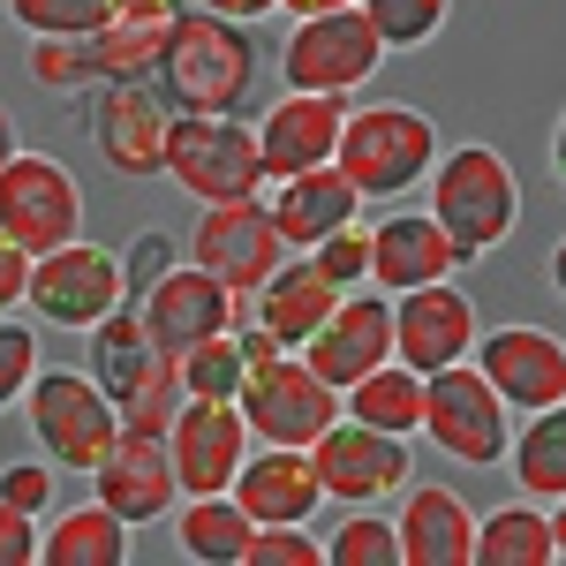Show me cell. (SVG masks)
Segmentation results:
<instances>
[{
    "instance_id": "52a82bcc",
    "label": "cell",
    "mask_w": 566,
    "mask_h": 566,
    "mask_svg": "<svg viewBox=\"0 0 566 566\" xmlns=\"http://www.w3.org/2000/svg\"><path fill=\"white\" fill-rule=\"evenodd\" d=\"M0 234L23 250V258H45L61 242L84 234V189L61 159L45 151H15L0 167Z\"/></svg>"
},
{
    "instance_id": "1f68e13d",
    "label": "cell",
    "mask_w": 566,
    "mask_h": 566,
    "mask_svg": "<svg viewBox=\"0 0 566 566\" xmlns=\"http://www.w3.org/2000/svg\"><path fill=\"white\" fill-rule=\"evenodd\" d=\"M250 514L227 499V491H205V499H189L181 506V522H175V536H181V552L197 566H234L242 559V544H250Z\"/></svg>"
},
{
    "instance_id": "3957f363",
    "label": "cell",
    "mask_w": 566,
    "mask_h": 566,
    "mask_svg": "<svg viewBox=\"0 0 566 566\" xmlns=\"http://www.w3.org/2000/svg\"><path fill=\"white\" fill-rule=\"evenodd\" d=\"M423 181H431L438 234H446L461 258L499 250V242L514 234V219H522V181H514V167H506V151H491V144L446 151V167H431Z\"/></svg>"
},
{
    "instance_id": "f35d334b",
    "label": "cell",
    "mask_w": 566,
    "mask_h": 566,
    "mask_svg": "<svg viewBox=\"0 0 566 566\" xmlns=\"http://www.w3.org/2000/svg\"><path fill=\"white\" fill-rule=\"evenodd\" d=\"M310 258H317V272H325L333 287H355V280H370V227H340V234H325Z\"/></svg>"
},
{
    "instance_id": "ba28073f",
    "label": "cell",
    "mask_w": 566,
    "mask_h": 566,
    "mask_svg": "<svg viewBox=\"0 0 566 566\" xmlns=\"http://www.w3.org/2000/svg\"><path fill=\"white\" fill-rule=\"evenodd\" d=\"M189 264L219 280L234 303H250L264 280L287 264V242H280V227L264 212V197H234V205H205L197 219V234H189Z\"/></svg>"
},
{
    "instance_id": "d4e9b609",
    "label": "cell",
    "mask_w": 566,
    "mask_h": 566,
    "mask_svg": "<svg viewBox=\"0 0 566 566\" xmlns=\"http://www.w3.org/2000/svg\"><path fill=\"white\" fill-rule=\"evenodd\" d=\"M340 295H348V287H333V280L317 272V258L303 250V258L280 264V272L264 280L250 303H258V325L272 333V340H280V348H303L310 333L333 317V303H340Z\"/></svg>"
},
{
    "instance_id": "484cf974",
    "label": "cell",
    "mask_w": 566,
    "mask_h": 566,
    "mask_svg": "<svg viewBox=\"0 0 566 566\" xmlns=\"http://www.w3.org/2000/svg\"><path fill=\"white\" fill-rule=\"evenodd\" d=\"M159 45H167V23H129V15H106L91 39H76V53H84V84H151Z\"/></svg>"
},
{
    "instance_id": "7dc6e473",
    "label": "cell",
    "mask_w": 566,
    "mask_h": 566,
    "mask_svg": "<svg viewBox=\"0 0 566 566\" xmlns=\"http://www.w3.org/2000/svg\"><path fill=\"white\" fill-rule=\"evenodd\" d=\"M114 15H129V23H175L181 0H114Z\"/></svg>"
},
{
    "instance_id": "b9f144b4",
    "label": "cell",
    "mask_w": 566,
    "mask_h": 566,
    "mask_svg": "<svg viewBox=\"0 0 566 566\" xmlns=\"http://www.w3.org/2000/svg\"><path fill=\"white\" fill-rule=\"evenodd\" d=\"M175 234H136V250H129V264H122V287H129V303L159 280V272H175Z\"/></svg>"
},
{
    "instance_id": "277c9868",
    "label": "cell",
    "mask_w": 566,
    "mask_h": 566,
    "mask_svg": "<svg viewBox=\"0 0 566 566\" xmlns=\"http://www.w3.org/2000/svg\"><path fill=\"white\" fill-rule=\"evenodd\" d=\"M159 175L175 181L197 205H234L258 197L264 167H258V129H242L234 114H175L167 122V159Z\"/></svg>"
},
{
    "instance_id": "44dd1931",
    "label": "cell",
    "mask_w": 566,
    "mask_h": 566,
    "mask_svg": "<svg viewBox=\"0 0 566 566\" xmlns=\"http://www.w3.org/2000/svg\"><path fill=\"white\" fill-rule=\"evenodd\" d=\"M453 264H469V258L438 234L431 212H392L370 227V280H378V295H408V287L453 280Z\"/></svg>"
},
{
    "instance_id": "60d3db41",
    "label": "cell",
    "mask_w": 566,
    "mask_h": 566,
    "mask_svg": "<svg viewBox=\"0 0 566 566\" xmlns=\"http://www.w3.org/2000/svg\"><path fill=\"white\" fill-rule=\"evenodd\" d=\"M31 84L84 91V53H76V39H39V45H31Z\"/></svg>"
},
{
    "instance_id": "83f0119b",
    "label": "cell",
    "mask_w": 566,
    "mask_h": 566,
    "mask_svg": "<svg viewBox=\"0 0 566 566\" xmlns=\"http://www.w3.org/2000/svg\"><path fill=\"white\" fill-rule=\"evenodd\" d=\"M39 559L45 566H122L129 559V522L106 514V506L91 499V506L61 514V522L39 536Z\"/></svg>"
},
{
    "instance_id": "836d02e7",
    "label": "cell",
    "mask_w": 566,
    "mask_h": 566,
    "mask_svg": "<svg viewBox=\"0 0 566 566\" xmlns=\"http://www.w3.org/2000/svg\"><path fill=\"white\" fill-rule=\"evenodd\" d=\"M181 400H189V392H181V363H175V355H151V370H144L122 400H114V416H122V423H136V431H167Z\"/></svg>"
},
{
    "instance_id": "7c38bea8",
    "label": "cell",
    "mask_w": 566,
    "mask_h": 566,
    "mask_svg": "<svg viewBox=\"0 0 566 566\" xmlns=\"http://www.w3.org/2000/svg\"><path fill=\"white\" fill-rule=\"evenodd\" d=\"M303 453H310V469H317V491L340 499V506H370V499H386V491L408 483V438L370 431V423H355V416L325 423Z\"/></svg>"
},
{
    "instance_id": "6da1fadb",
    "label": "cell",
    "mask_w": 566,
    "mask_h": 566,
    "mask_svg": "<svg viewBox=\"0 0 566 566\" xmlns=\"http://www.w3.org/2000/svg\"><path fill=\"white\" fill-rule=\"evenodd\" d=\"M151 76H159L167 114H234L250 98V84H258V45L227 15L181 8L175 23H167V45H159Z\"/></svg>"
},
{
    "instance_id": "d6986e66",
    "label": "cell",
    "mask_w": 566,
    "mask_h": 566,
    "mask_svg": "<svg viewBox=\"0 0 566 566\" xmlns=\"http://www.w3.org/2000/svg\"><path fill=\"white\" fill-rule=\"evenodd\" d=\"M348 122V98H325V91H287L258 129V167L264 181L310 175V167H333V144Z\"/></svg>"
},
{
    "instance_id": "4316f807",
    "label": "cell",
    "mask_w": 566,
    "mask_h": 566,
    "mask_svg": "<svg viewBox=\"0 0 566 566\" xmlns=\"http://www.w3.org/2000/svg\"><path fill=\"white\" fill-rule=\"evenodd\" d=\"M469 559L476 566H552L559 559V522H552L536 499H528V506H499L491 522H476Z\"/></svg>"
},
{
    "instance_id": "ac0fdd59",
    "label": "cell",
    "mask_w": 566,
    "mask_h": 566,
    "mask_svg": "<svg viewBox=\"0 0 566 566\" xmlns=\"http://www.w3.org/2000/svg\"><path fill=\"white\" fill-rule=\"evenodd\" d=\"M167 98L151 84H98V106H91V136H98V159L122 181H151L159 159H167Z\"/></svg>"
},
{
    "instance_id": "f6af8a7d",
    "label": "cell",
    "mask_w": 566,
    "mask_h": 566,
    "mask_svg": "<svg viewBox=\"0 0 566 566\" xmlns=\"http://www.w3.org/2000/svg\"><path fill=\"white\" fill-rule=\"evenodd\" d=\"M23 287H31V258H23V250H15V242L0 234V317L23 303Z\"/></svg>"
},
{
    "instance_id": "ab89813d",
    "label": "cell",
    "mask_w": 566,
    "mask_h": 566,
    "mask_svg": "<svg viewBox=\"0 0 566 566\" xmlns=\"http://www.w3.org/2000/svg\"><path fill=\"white\" fill-rule=\"evenodd\" d=\"M31 378H39V333L0 317V408H15Z\"/></svg>"
},
{
    "instance_id": "8d00e7d4",
    "label": "cell",
    "mask_w": 566,
    "mask_h": 566,
    "mask_svg": "<svg viewBox=\"0 0 566 566\" xmlns=\"http://www.w3.org/2000/svg\"><path fill=\"white\" fill-rule=\"evenodd\" d=\"M325 566H400V536L386 514H348L325 544Z\"/></svg>"
},
{
    "instance_id": "30bf717a",
    "label": "cell",
    "mask_w": 566,
    "mask_h": 566,
    "mask_svg": "<svg viewBox=\"0 0 566 566\" xmlns=\"http://www.w3.org/2000/svg\"><path fill=\"white\" fill-rule=\"evenodd\" d=\"M23 408H31L39 453L53 461V469H76V476H91V461H98V453L114 446V431H122L114 400L91 386V378H76V370L31 378V386H23Z\"/></svg>"
},
{
    "instance_id": "f546056e",
    "label": "cell",
    "mask_w": 566,
    "mask_h": 566,
    "mask_svg": "<svg viewBox=\"0 0 566 566\" xmlns=\"http://www.w3.org/2000/svg\"><path fill=\"white\" fill-rule=\"evenodd\" d=\"M506 446H514V483H522L536 506L566 499V400L559 408H536Z\"/></svg>"
},
{
    "instance_id": "8fae6325",
    "label": "cell",
    "mask_w": 566,
    "mask_h": 566,
    "mask_svg": "<svg viewBox=\"0 0 566 566\" xmlns=\"http://www.w3.org/2000/svg\"><path fill=\"white\" fill-rule=\"evenodd\" d=\"M23 303L39 310L45 325H61V333H91L106 310L129 303V287H122V258H106L98 242H61V250H45L31 258V287H23Z\"/></svg>"
},
{
    "instance_id": "5bb4252c",
    "label": "cell",
    "mask_w": 566,
    "mask_h": 566,
    "mask_svg": "<svg viewBox=\"0 0 566 566\" xmlns=\"http://www.w3.org/2000/svg\"><path fill=\"white\" fill-rule=\"evenodd\" d=\"M136 317H144V340L181 363L189 348H205L212 333H234L242 303H234L219 280H205L197 264H175V272H159V280L136 295Z\"/></svg>"
},
{
    "instance_id": "9a60e30c",
    "label": "cell",
    "mask_w": 566,
    "mask_h": 566,
    "mask_svg": "<svg viewBox=\"0 0 566 566\" xmlns=\"http://www.w3.org/2000/svg\"><path fill=\"white\" fill-rule=\"evenodd\" d=\"M91 483H98V506L122 514L129 528L175 514L181 483H175V461H167V431H136V423H122L114 446L91 461Z\"/></svg>"
},
{
    "instance_id": "4dcf8cb0",
    "label": "cell",
    "mask_w": 566,
    "mask_h": 566,
    "mask_svg": "<svg viewBox=\"0 0 566 566\" xmlns=\"http://www.w3.org/2000/svg\"><path fill=\"white\" fill-rule=\"evenodd\" d=\"M151 340H144V317L136 310H106L98 325H91V386L106 392V400H122V392L151 370Z\"/></svg>"
},
{
    "instance_id": "ee69618b",
    "label": "cell",
    "mask_w": 566,
    "mask_h": 566,
    "mask_svg": "<svg viewBox=\"0 0 566 566\" xmlns=\"http://www.w3.org/2000/svg\"><path fill=\"white\" fill-rule=\"evenodd\" d=\"M39 559V514L0 499V566H31Z\"/></svg>"
},
{
    "instance_id": "7402d4cb",
    "label": "cell",
    "mask_w": 566,
    "mask_h": 566,
    "mask_svg": "<svg viewBox=\"0 0 566 566\" xmlns=\"http://www.w3.org/2000/svg\"><path fill=\"white\" fill-rule=\"evenodd\" d=\"M227 499L250 514V522H310L317 506H325V491H317V469H310L303 446H264L250 453L234 483H227Z\"/></svg>"
},
{
    "instance_id": "9c48e42d",
    "label": "cell",
    "mask_w": 566,
    "mask_h": 566,
    "mask_svg": "<svg viewBox=\"0 0 566 566\" xmlns=\"http://www.w3.org/2000/svg\"><path fill=\"white\" fill-rule=\"evenodd\" d=\"M386 45L363 23V8H325V15H303L287 31V53H280V76L287 91H325V98H348L378 76Z\"/></svg>"
},
{
    "instance_id": "d6a6232c",
    "label": "cell",
    "mask_w": 566,
    "mask_h": 566,
    "mask_svg": "<svg viewBox=\"0 0 566 566\" xmlns=\"http://www.w3.org/2000/svg\"><path fill=\"white\" fill-rule=\"evenodd\" d=\"M363 8V23L378 31L386 53H408V45H431L446 31V15H453V0H355Z\"/></svg>"
},
{
    "instance_id": "4fadbf2b",
    "label": "cell",
    "mask_w": 566,
    "mask_h": 566,
    "mask_svg": "<svg viewBox=\"0 0 566 566\" xmlns=\"http://www.w3.org/2000/svg\"><path fill=\"white\" fill-rule=\"evenodd\" d=\"M476 370L483 386L506 400V416H536V408H559L566 400V340L544 325H499L476 333Z\"/></svg>"
},
{
    "instance_id": "bcb514c9",
    "label": "cell",
    "mask_w": 566,
    "mask_h": 566,
    "mask_svg": "<svg viewBox=\"0 0 566 566\" xmlns=\"http://www.w3.org/2000/svg\"><path fill=\"white\" fill-rule=\"evenodd\" d=\"M181 8H205V15H227V23H258L280 0H181Z\"/></svg>"
},
{
    "instance_id": "e575fe53",
    "label": "cell",
    "mask_w": 566,
    "mask_h": 566,
    "mask_svg": "<svg viewBox=\"0 0 566 566\" xmlns=\"http://www.w3.org/2000/svg\"><path fill=\"white\" fill-rule=\"evenodd\" d=\"M242 348H234V333H212L205 348H189L181 355V392L189 400H234L242 392Z\"/></svg>"
},
{
    "instance_id": "7bdbcfd3",
    "label": "cell",
    "mask_w": 566,
    "mask_h": 566,
    "mask_svg": "<svg viewBox=\"0 0 566 566\" xmlns=\"http://www.w3.org/2000/svg\"><path fill=\"white\" fill-rule=\"evenodd\" d=\"M0 499L23 506V514H45V506H53V469H45V461H15V469H0Z\"/></svg>"
},
{
    "instance_id": "681fc988",
    "label": "cell",
    "mask_w": 566,
    "mask_h": 566,
    "mask_svg": "<svg viewBox=\"0 0 566 566\" xmlns=\"http://www.w3.org/2000/svg\"><path fill=\"white\" fill-rule=\"evenodd\" d=\"M15 159V122H8V106H0V167Z\"/></svg>"
},
{
    "instance_id": "c3c4849f",
    "label": "cell",
    "mask_w": 566,
    "mask_h": 566,
    "mask_svg": "<svg viewBox=\"0 0 566 566\" xmlns=\"http://www.w3.org/2000/svg\"><path fill=\"white\" fill-rule=\"evenodd\" d=\"M280 8H287V15L303 23V15H325V8H355V0H280Z\"/></svg>"
},
{
    "instance_id": "2e32d148",
    "label": "cell",
    "mask_w": 566,
    "mask_h": 566,
    "mask_svg": "<svg viewBox=\"0 0 566 566\" xmlns=\"http://www.w3.org/2000/svg\"><path fill=\"white\" fill-rule=\"evenodd\" d=\"M469 348H476V303L453 280L392 295V363H408L416 378H431L446 363H469Z\"/></svg>"
},
{
    "instance_id": "d590c367",
    "label": "cell",
    "mask_w": 566,
    "mask_h": 566,
    "mask_svg": "<svg viewBox=\"0 0 566 566\" xmlns=\"http://www.w3.org/2000/svg\"><path fill=\"white\" fill-rule=\"evenodd\" d=\"M8 15L31 39H91L114 15V0H8Z\"/></svg>"
},
{
    "instance_id": "cb8c5ba5",
    "label": "cell",
    "mask_w": 566,
    "mask_h": 566,
    "mask_svg": "<svg viewBox=\"0 0 566 566\" xmlns=\"http://www.w3.org/2000/svg\"><path fill=\"white\" fill-rule=\"evenodd\" d=\"M400 566H469V536H476V514L461 506V491L446 483H423L400 499Z\"/></svg>"
},
{
    "instance_id": "ffe728a7",
    "label": "cell",
    "mask_w": 566,
    "mask_h": 566,
    "mask_svg": "<svg viewBox=\"0 0 566 566\" xmlns=\"http://www.w3.org/2000/svg\"><path fill=\"white\" fill-rule=\"evenodd\" d=\"M303 363L325 378L333 392H348L363 370H378V363H392V303L378 295V303H333V317L317 325L303 340Z\"/></svg>"
},
{
    "instance_id": "603a6c76",
    "label": "cell",
    "mask_w": 566,
    "mask_h": 566,
    "mask_svg": "<svg viewBox=\"0 0 566 566\" xmlns=\"http://www.w3.org/2000/svg\"><path fill=\"white\" fill-rule=\"evenodd\" d=\"M264 212H272V227H280V242H287V250H317L325 234L355 227L363 197L348 189V175H340V167H310V175H287V181H280V197H272Z\"/></svg>"
},
{
    "instance_id": "f1b7e54d",
    "label": "cell",
    "mask_w": 566,
    "mask_h": 566,
    "mask_svg": "<svg viewBox=\"0 0 566 566\" xmlns=\"http://www.w3.org/2000/svg\"><path fill=\"white\" fill-rule=\"evenodd\" d=\"M340 408H348L355 423H370V431L408 438L416 416H423V378H416L408 363H378V370H363V378L340 392Z\"/></svg>"
},
{
    "instance_id": "5b68a950",
    "label": "cell",
    "mask_w": 566,
    "mask_h": 566,
    "mask_svg": "<svg viewBox=\"0 0 566 566\" xmlns=\"http://www.w3.org/2000/svg\"><path fill=\"white\" fill-rule=\"evenodd\" d=\"M416 431L431 438L446 461H461V469H491V461H506V400L483 386L476 363H446L423 378V416H416Z\"/></svg>"
},
{
    "instance_id": "7a4b0ae2",
    "label": "cell",
    "mask_w": 566,
    "mask_h": 566,
    "mask_svg": "<svg viewBox=\"0 0 566 566\" xmlns=\"http://www.w3.org/2000/svg\"><path fill=\"white\" fill-rule=\"evenodd\" d=\"M333 167L348 175V189L370 205V197H400L438 167V129L431 114L416 106H392V98H370V106H348L340 122V144H333Z\"/></svg>"
},
{
    "instance_id": "8992f818",
    "label": "cell",
    "mask_w": 566,
    "mask_h": 566,
    "mask_svg": "<svg viewBox=\"0 0 566 566\" xmlns=\"http://www.w3.org/2000/svg\"><path fill=\"white\" fill-rule=\"evenodd\" d=\"M234 408H242L250 438H264V446H310L325 423H340V392L325 386L303 355H287V348L242 370Z\"/></svg>"
},
{
    "instance_id": "e0dca14e",
    "label": "cell",
    "mask_w": 566,
    "mask_h": 566,
    "mask_svg": "<svg viewBox=\"0 0 566 566\" xmlns=\"http://www.w3.org/2000/svg\"><path fill=\"white\" fill-rule=\"evenodd\" d=\"M167 461H175L181 499H205V491H227L234 469L250 461V423L234 400H181L175 423H167Z\"/></svg>"
},
{
    "instance_id": "74e56055",
    "label": "cell",
    "mask_w": 566,
    "mask_h": 566,
    "mask_svg": "<svg viewBox=\"0 0 566 566\" xmlns=\"http://www.w3.org/2000/svg\"><path fill=\"white\" fill-rule=\"evenodd\" d=\"M234 566H325V544L303 536V522H258Z\"/></svg>"
}]
</instances>
